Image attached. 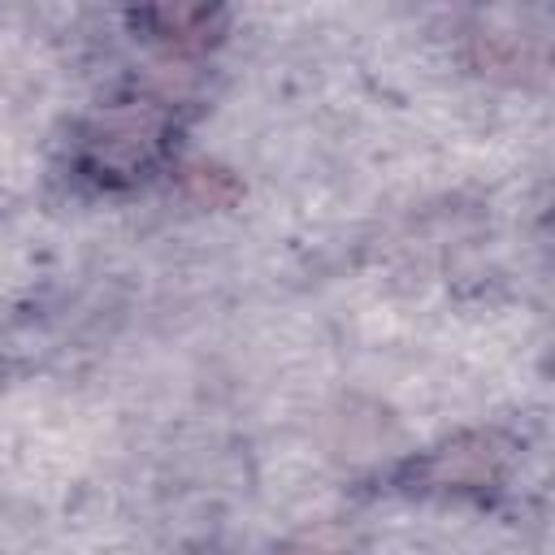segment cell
<instances>
[{
  "label": "cell",
  "mask_w": 555,
  "mask_h": 555,
  "mask_svg": "<svg viewBox=\"0 0 555 555\" xmlns=\"http://www.w3.org/2000/svg\"><path fill=\"white\" fill-rule=\"evenodd\" d=\"M139 22H147L152 35L165 39V43H173V48H208L217 39L212 26L221 22V9H208V4L147 9V13H139Z\"/></svg>",
  "instance_id": "obj_3"
},
{
  "label": "cell",
  "mask_w": 555,
  "mask_h": 555,
  "mask_svg": "<svg viewBox=\"0 0 555 555\" xmlns=\"http://www.w3.org/2000/svg\"><path fill=\"white\" fill-rule=\"evenodd\" d=\"M507 442L494 434H464L416 464V481L429 490H486L503 477Z\"/></svg>",
  "instance_id": "obj_2"
},
{
  "label": "cell",
  "mask_w": 555,
  "mask_h": 555,
  "mask_svg": "<svg viewBox=\"0 0 555 555\" xmlns=\"http://www.w3.org/2000/svg\"><path fill=\"white\" fill-rule=\"evenodd\" d=\"M169 139V117L165 108L139 100V104H113L104 108L87 134H82V165L91 178L126 186L134 178H143L156 156L165 152Z\"/></svg>",
  "instance_id": "obj_1"
},
{
  "label": "cell",
  "mask_w": 555,
  "mask_h": 555,
  "mask_svg": "<svg viewBox=\"0 0 555 555\" xmlns=\"http://www.w3.org/2000/svg\"><path fill=\"white\" fill-rule=\"evenodd\" d=\"M182 191L204 208H230V204L243 199V182L221 165H186L182 169Z\"/></svg>",
  "instance_id": "obj_4"
}]
</instances>
